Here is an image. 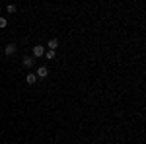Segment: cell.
Instances as JSON below:
<instances>
[{
    "label": "cell",
    "instance_id": "1",
    "mask_svg": "<svg viewBox=\"0 0 146 144\" xmlns=\"http://www.w3.org/2000/svg\"><path fill=\"white\" fill-rule=\"evenodd\" d=\"M45 55V49L41 47V45H35L33 47V56H43Z\"/></svg>",
    "mask_w": 146,
    "mask_h": 144
},
{
    "label": "cell",
    "instance_id": "2",
    "mask_svg": "<svg viewBox=\"0 0 146 144\" xmlns=\"http://www.w3.org/2000/svg\"><path fill=\"white\" fill-rule=\"evenodd\" d=\"M47 74H49V70H47L45 66H39V68H37V74H35V76H37V78H47Z\"/></svg>",
    "mask_w": 146,
    "mask_h": 144
},
{
    "label": "cell",
    "instance_id": "3",
    "mask_svg": "<svg viewBox=\"0 0 146 144\" xmlns=\"http://www.w3.org/2000/svg\"><path fill=\"white\" fill-rule=\"evenodd\" d=\"M4 53H6L8 56H10V55H14V53H16V45H14V43L6 45V49H4Z\"/></svg>",
    "mask_w": 146,
    "mask_h": 144
},
{
    "label": "cell",
    "instance_id": "4",
    "mask_svg": "<svg viewBox=\"0 0 146 144\" xmlns=\"http://www.w3.org/2000/svg\"><path fill=\"white\" fill-rule=\"evenodd\" d=\"M25 82H27V84H35V82H37V76H35V74H27V76H25Z\"/></svg>",
    "mask_w": 146,
    "mask_h": 144
},
{
    "label": "cell",
    "instance_id": "5",
    "mask_svg": "<svg viewBox=\"0 0 146 144\" xmlns=\"http://www.w3.org/2000/svg\"><path fill=\"white\" fill-rule=\"evenodd\" d=\"M56 47H58V41H56V39H51V41H49V51H55Z\"/></svg>",
    "mask_w": 146,
    "mask_h": 144
},
{
    "label": "cell",
    "instance_id": "6",
    "mask_svg": "<svg viewBox=\"0 0 146 144\" xmlns=\"http://www.w3.org/2000/svg\"><path fill=\"white\" fill-rule=\"evenodd\" d=\"M23 64L25 66H31L33 64V56H23Z\"/></svg>",
    "mask_w": 146,
    "mask_h": 144
},
{
    "label": "cell",
    "instance_id": "7",
    "mask_svg": "<svg viewBox=\"0 0 146 144\" xmlns=\"http://www.w3.org/2000/svg\"><path fill=\"white\" fill-rule=\"evenodd\" d=\"M6 10H8V14H14V12L18 10V8H16L14 4H8V6H6Z\"/></svg>",
    "mask_w": 146,
    "mask_h": 144
},
{
    "label": "cell",
    "instance_id": "8",
    "mask_svg": "<svg viewBox=\"0 0 146 144\" xmlns=\"http://www.w3.org/2000/svg\"><path fill=\"white\" fill-rule=\"evenodd\" d=\"M45 56L49 58V60H51V58H55V51H47V53H45Z\"/></svg>",
    "mask_w": 146,
    "mask_h": 144
},
{
    "label": "cell",
    "instance_id": "9",
    "mask_svg": "<svg viewBox=\"0 0 146 144\" xmlns=\"http://www.w3.org/2000/svg\"><path fill=\"white\" fill-rule=\"evenodd\" d=\"M6 23H8V22H6V18H0V29L6 27Z\"/></svg>",
    "mask_w": 146,
    "mask_h": 144
}]
</instances>
